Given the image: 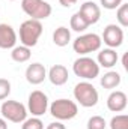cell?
<instances>
[{
	"instance_id": "1",
	"label": "cell",
	"mask_w": 128,
	"mask_h": 129,
	"mask_svg": "<svg viewBox=\"0 0 128 129\" xmlns=\"http://www.w3.org/2000/svg\"><path fill=\"white\" fill-rule=\"evenodd\" d=\"M42 24L38 20H26L20 26V42L24 47L32 48L38 44L41 35H42Z\"/></svg>"
},
{
	"instance_id": "2",
	"label": "cell",
	"mask_w": 128,
	"mask_h": 129,
	"mask_svg": "<svg viewBox=\"0 0 128 129\" xmlns=\"http://www.w3.org/2000/svg\"><path fill=\"white\" fill-rule=\"evenodd\" d=\"M50 114L56 120H59V122L71 120V119H74L78 114V107H77V104L74 101H69V99H56L50 105Z\"/></svg>"
},
{
	"instance_id": "3",
	"label": "cell",
	"mask_w": 128,
	"mask_h": 129,
	"mask_svg": "<svg viewBox=\"0 0 128 129\" xmlns=\"http://www.w3.org/2000/svg\"><path fill=\"white\" fill-rule=\"evenodd\" d=\"M74 98L81 107L91 108L98 104L99 96H98V90L94 87V84H91L89 81H81V83L75 84V87H74Z\"/></svg>"
},
{
	"instance_id": "4",
	"label": "cell",
	"mask_w": 128,
	"mask_h": 129,
	"mask_svg": "<svg viewBox=\"0 0 128 129\" xmlns=\"http://www.w3.org/2000/svg\"><path fill=\"white\" fill-rule=\"evenodd\" d=\"M21 9L32 20H45L51 15V5L44 0H21Z\"/></svg>"
},
{
	"instance_id": "5",
	"label": "cell",
	"mask_w": 128,
	"mask_h": 129,
	"mask_svg": "<svg viewBox=\"0 0 128 129\" xmlns=\"http://www.w3.org/2000/svg\"><path fill=\"white\" fill-rule=\"evenodd\" d=\"M72 71L77 77L84 78V80H94L99 75V64L96 63L92 57H86L81 56L78 57L74 64H72Z\"/></svg>"
},
{
	"instance_id": "6",
	"label": "cell",
	"mask_w": 128,
	"mask_h": 129,
	"mask_svg": "<svg viewBox=\"0 0 128 129\" xmlns=\"http://www.w3.org/2000/svg\"><path fill=\"white\" fill-rule=\"evenodd\" d=\"M0 111L3 119L12 123H23L27 119V108L18 101H5Z\"/></svg>"
},
{
	"instance_id": "7",
	"label": "cell",
	"mask_w": 128,
	"mask_h": 129,
	"mask_svg": "<svg viewBox=\"0 0 128 129\" xmlns=\"http://www.w3.org/2000/svg\"><path fill=\"white\" fill-rule=\"evenodd\" d=\"M101 38L96 33H86L78 36L74 42H72V48L77 54L84 56L89 53H95L101 48Z\"/></svg>"
},
{
	"instance_id": "8",
	"label": "cell",
	"mask_w": 128,
	"mask_h": 129,
	"mask_svg": "<svg viewBox=\"0 0 128 129\" xmlns=\"http://www.w3.org/2000/svg\"><path fill=\"white\" fill-rule=\"evenodd\" d=\"M27 110L33 117H41L48 110V98L41 90H33L27 99Z\"/></svg>"
},
{
	"instance_id": "9",
	"label": "cell",
	"mask_w": 128,
	"mask_h": 129,
	"mask_svg": "<svg viewBox=\"0 0 128 129\" xmlns=\"http://www.w3.org/2000/svg\"><path fill=\"white\" fill-rule=\"evenodd\" d=\"M101 42H104L109 48H113V50L121 47L122 42H124V30H122V27L116 26V24H109L102 32Z\"/></svg>"
},
{
	"instance_id": "10",
	"label": "cell",
	"mask_w": 128,
	"mask_h": 129,
	"mask_svg": "<svg viewBox=\"0 0 128 129\" xmlns=\"http://www.w3.org/2000/svg\"><path fill=\"white\" fill-rule=\"evenodd\" d=\"M78 14L83 17V20H84L89 26L96 24V23L99 21V18H101V9H99V6H98L96 3H94V2H86V3H83V5L80 6Z\"/></svg>"
},
{
	"instance_id": "11",
	"label": "cell",
	"mask_w": 128,
	"mask_h": 129,
	"mask_svg": "<svg viewBox=\"0 0 128 129\" xmlns=\"http://www.w3.org/2000/svg\"><path fill=\"white\" fill-rule=\"evenodd\" d=\"M45 78H47V69H45V66L42 63L36 62V63H32L27 66V69H26V80H27V83L36 86V84L44 83Z\"/></svg>"
},
{
	"instance_id": "12",
	"label": "cell",
	"mask_w": 128,
	"mask_h": 129,
	"mask_svg": "<svg viewBox=\"0 0 128 129\" xmlns=\"http://www.w3.org/2000/svg\"><path fill=\"white\" fill-rule=\"evenodd\" d=\"M17 44V33L12 26L2 23L0 24V48L2 50H12Z\"/></svg>"
},
{
	"instance_id": "13",
	"label": "cell",
	"mask_w": 128,
	"mask_h": 129,
	"mask_svg": "<svg viewBox=\"0 0 128 129\" xmlns=\"http://www.w3.org/2000/svg\"><path fill=\"white\" fill-rule=\"evenodd\" d=\"M128 99L127 95L121 90H115L112 92L109 98H107V108L112 111V113H121L127 108Z\"/></svg>"
},
{
	"instance_id": "14",
	"label": "cell",
	"mask_w": 128,
	"mask_h": 129,
	"mask_svg": "<svg viewBox=\"0 0 128 129\" xmlns=\"http://www.w3.org/2000/svg\"><path fill=\"white\" fill-rule=\"evenodd\" d=\"M48 80L51 81V84L54 86H63L68 83V69L65 68L63 64H54L50 68L48 71Z\"/></svg>"
},
{
	"instance_id": "15",
	"label": "cell",
	"mask_w": 128,
	"mask_h": 129,
	"mask_svg": "<svg viewBox=\"0 0 128 129\" xmlns=\"http://www.w3.org/2000/svg\"><path fill=\"white\" fill-rule=\"evenodd\" d=\"M96 63L99 64V68H113L115 64L118 63V53L113 48H104L98 53L96 57Z\"/></svg>"
},
{
	"instance_id": "16",
	"label": "cell",
	"mask_w": 128,
	"mask_h": 129,
	"mask_svg": "<svg viewBox=\"0 0 128 129\" xmlns=\"http://www.w3.org/2000/svg\"><path fill=\"white\" fill-rule=\"evenodd\" d=\"M121 81H122V78H121L119 72H116V71H109L101 77V86L109 90L116 89L121 84Z\"/></svg>"
},
{
	"instance_id": "17",
	"label": "cell",
	"mask_w": 128,
	"mask_h": 129,
	"mask_svg": "<svg viewBox=\"0 0 128 129\" xmlns=\"http://www.w3.org/2000/svg\"><path fill=\"white\" fill-rule=\"evenodd\" d=\"M53 42L57 47H66L71 42V32H69V29H66L63 26L57 27L54 30V33H53Z\"/></svg>"
},
{
	"instance_id": "18",
	"label": "cell",
	"mask_w": 128,
	"mask_h": 129,
	"mask_svg": "<svg viewBox=\"0 0 128 129\" xmlns=\"http://www.w3.org/2000/svg\"><path fill=\"white\" fill-rule=\"evenodd\" d=\"M32 56V51L29 47H24V45H20V47H14L12 48V53H11V59L17 63H24L30 59Z\"/></svg>"
},
{
	"instance_id": "19",
	"label": "cell",
	"mask_w": 128,
	"mask_h": 129,
	"mask_svg": "<svg viewBox=\"0 0 128 129\" xmlns=\"http://www.w3.org/2000/svg\"><path fill=\"white\" fill-rule=\"evenodd\" d=\"M69 26H71V29L74 30V32H84L88 27H89V24L83 20V17L78 14V12H75L72 17H71V20H69Z\"/></svg>"
},
{
	"instance_id": "20",
	"label": "cell",
	"mask_w": 128,
	"mask_h": 129,
	"mask_svg": "<svg viewBox=\"0 0 128 129\" xmlns=\"http://www.w3.org/2000/svg\"><path fill=\"white\" fill-rule=\"evenodd\" d=\"M110 129H128V116L119 114L110 120Z\"/></svg>"
},
{
	"instance_id": "21",
	"label": "cell",
	"mask_w": 128,
	"mask_h": 129,
	"mask_svg": "<svg viewBox=\"0 0 128 129\" xmlns=\"http://www.w3.org/2000/svg\"><path fill=\"white\" fill-rule=\"evenodd\" d=\"M116 20H118V23H119L121 27H128V3L127 5H121L118 8Z\"/></svg>"
},
{
	"instance_id": "22",
	"label": "cell",
	"mask_w": 128,
	"mask_h": 129,
	"mask_svg": "<svg viewBox=\"0 0 128 129\" xmlns=\"http://www.w3.org/2000/svg\"><path fill=\"white\" fill-rule=\"evenodd\" d=\"M21 129H44V123L39 117H30V119H26L21 125Z\"/></svg>"
},
{
	"instance_id": "23",
	"label": "cell",
	"mask_w": 128,
	"mask_h": 129,
	"mask_svg": "<svg viewBox=\"0 0 128 129\" xmlns=\"http://www.w3.org/2000/svg\"><path fill=\"white\" fill-rule=\"evenodd\" d=\"M107 123L104 120V117L101 116H92L88 120V129H105Z\"/></svg>"
},
{
	"instance_id": "24",
	"label": "cell",
	"mask_w": 128,
	"mask_h": 129,
	"mask_svg": "<svg viewBox=\"0 0 128 129\" xmlns=\"http://www.w3.org/2000/svg\"><path fill=\"white\" fill-rule=\"evenodd\" d=\"M11 95V83L6 78H0V101L6 99Z\"/></svg>"
},
{
	"instance_id": "25",
	"label": "cell",
	"mask_w": 128,
	"mask_h": 129,
	"mask_svg": "<svg viewBox=\"0 0 128 129\" xmlns=\"http://www.w3.org/2000/svg\"><path fill=\"white\" fill-rule=\"evenodd\" d=\"M99 3H101V6L104 9L112 11V9H118L122 5V0H99Z\"/></svg>"
},
{
	"instance_id": "26",
	"label": "cell",
	"mask_w": 128,
	"mask_h": 129,
	"mask_svg": "<svg viewBox=\"0 0 128 129\" xmlns=\"http://www.w3.org/2000/svg\"><path fill=\"white\" fill-rule=\"evenodd\" d=\"M47 129H66V128H65V125H62V123L57 120V122H53V123H50V125L47 126Z\"/></svg>"
},
{
	"instance_id": "27",
	"label": "cell",
	"mask_w": 128,
	"mask_h": 129,
	"mask_svg": "<svg viewBox=\"0 0 128 129\" xmlns=\"http://www.w3.org/2000/svg\"><path fill=\"white\" fill-rule=\"evenodd\" d=\"M59 3H60L63 8H71L72 5L77 3V0H59Z\"/></svg>"
},
{
	"instance_id": "28",
	"label": "cell",
	"mask_w": 128,
	"mask_h": 129,
	"mask_svg": "<svg viewBox=\"0 0 128 129\" xmlns=\"http://www.w3.org/2000/svg\"><path fill=\"white\" fill-rule=\"evenodd\" d=\"M127 59H128V54L125 53V54H124V57H122V64H124V69H125V71H128V62H127Z\"/></svg>"
},
{
	"instance_id": "29",
	"label": "cell",
	"mask_w": 128,
	"mask_h": 129,
	"mask_svg": "<svg viewBox=\"0 0 128 129\" xmlns=\"http://www.w3.org/2000/svg\"><path fill=\"white\" fill-rule=\"evenodd\" d=\"M0 129H8V123L5 119H0Z\"/></svg>"
},
{
	"instance_id": "30",
	"label": "cell",
	"mask_w": 128,
	"mask_h": 129,
	"mask_svg": "<svg viewBox=\"0 0 128 129\" xmlns=\"http://www.w3.org/2000/svg\"><path fill=\"white\" fill-rule=\"evenodd\" d=\"M9 2H15V0H9Z\"/></svg>"
}]
</instances>
